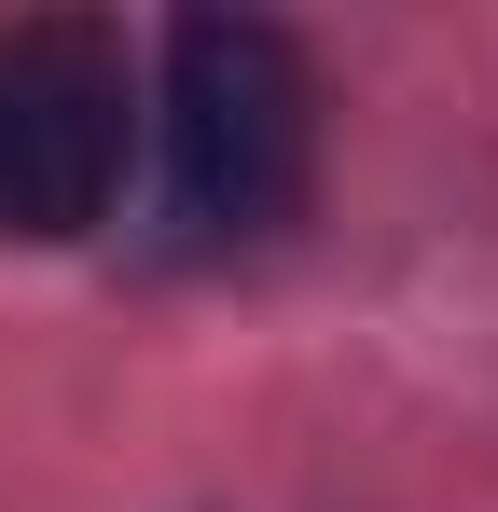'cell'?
I'll return each mask as SVG.
<instances>
[{
    "label": "cell",
    "mask_w": 498,
    "mask_h": 512,
    "mask_svg": "<svg viewBox=\"0 0 498 512\" xmlns=\"http://www.w3.org/2000/svg\"><path fill=\"white\" fill-rule=\"evenodd\" d=\"M319 167V84L305 42L263 14L166 28V236L180 250H263Z\"/></svg>",
    "instance_id": "cell-1"
},
{
    "label": "cell",
    "mask_w": 498,
    "mask_h": 512,
    "mask_svg": "<svg viewBox=\"0 0 498 512\" xmlns=\"http://www.w3.org/2000/svg\"><path fill=\"white\" fill-rule=\"evenodd\" d=\"M125 139H139L125 42L97 14H14L0 28V236L28 250L97 236L125 194Z\"/></svg>",
    "instance_id": "cell-2"
}]
</instances>
